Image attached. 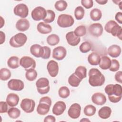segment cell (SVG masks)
Returning a JSON list of instances; mask_svg holds the SVG:
<instances>
[{
  "label": "cell",
  "instance_id": "52a82bcc",
  "mask_svg": "<svg viewBox=\"0 0 122 122\" xmlns=\"http://www.w3.org/2000/svg\"><path fill=\"white\" fill-rule=\"evenodd\" d=\"M36 86L38 92L41 94H45L47 93L50 89L48 79L44 77L40 78L37 81Z\"/></svg>",
  "mask_w": 122,
  "mask_h": 122
},
{
  "label": "cell",
  "instance_id": "c3c4849f",
  "mask_svg": "<svg viewBox=\"0 0 122 122\" xmlns=\"http://www.w3.org/2000/svg\"><path fill=\"white\" fill-rule=\"evenodd\" d=\"M115 19L120 24H122V13L121 12H118L115 16Z\"/></svg>",
  "mask_w": 122,
  "mask_h": 122
},
{
  "label": "cell",
  "instance_id": "7bdbcfd3",
  "mask_svg": "<svg viewBox=\"0 0 122 122\" xmlns=\"http://www.w3.org/2000/svg\"><path fill=\"white\" fill-rule=\"evenodd\" d=\"M120 68L119 62L116 59H112L111 60V65L109 68V70L111 71H116Z\"/></svg>",
  "mask_w": 122,
  "mask_h": 122
},
{
  "label": "cell",
  "instance_id": "60d3db41",
  "mask_svg": "<svg viewBox=\"0 0 122 122\" xmlns=\"http://www.w3.org/2000/svg\"><path fill=\"white\" fill-rule=\"evenodd\" d=\"M92 44L87 41H85L82 42L79 47L80 51L82 53H87L90 51L92 49Z\"/></svg>",
  "mask_w": 122,
  "mask_h": 122
},
{
  "label": "cell",
  "instance_id": "f546056e",
  "mask_svg": "<svg viewBox=\"0 0 122 122\" xmlns=\"http://www.w3.org/2000/svg\"><path fill=\"white\" fill-rule=\"evenodd\" d=\"M81 80H82L78 78L74 73L71 74L69 77L68 82L71 86L77 87L79 85L80 83L81 82Z\"/></svg>",
  "mask_w": 122,
  "mask_h": 122
},
{
  "label": "cell",
  "instance_id": "8d00e7d4",
  "mask_svg": "<svg viewBox=\"0 0 122 122\" xmlns=\"http://www.w3.org/2000/svg\"><path fill=\"white\" fill-rule=\"evenodd\" d=\"M58 94L60 97L65 99L68 97L70 94L69 89L66 86H62L58 91Z\"/></svg>",
  "mask_w": 122,
  "mask_h": 122
},
{
  "label": "cell",
  "instance_id": "3957f363",
  "mask_svg": "<svg viewBox=\"0 0 122 122\" xmlns=\"http://www.w3.org/2000/svg\"><path fill=\"white\" fill-rule=\"evenodd\" d=\"M105 30L108 33L115 37H117L120 40L122 38V28L118 24L113 20L108 21L104 26Z\"/></svg>",
  "mask_w": 122,
  "mask_h": 122
},
{
  "label": "cell",
  "instance_id": "e575fe53",
  "mask_svg": "<svg viewBox=\"0 0 122 122\" xmlns=\"http://www.w3.org/2000/svg\"><path fill=\"white\" fill-rule=\"evenodd\" d=\"M96 109L95 107L92 104L86 105L83 110L84 114L87 116H93L96 112Z\"/></svg>",
  "mask_w": 122,
  "mask_h": 122
},
{
  "label": "cell",
  "instance_id": "7402d4cb",
  "mask_svg": "<svg viewBox=\"0 0 122 122\" xmlns=\"http://www.w3.org/2000/svg\"><path fill=\"white\" fill-rule=\"evenodd\" d=\"M121 48L120 46L113 44L110 46L107 50V53L111 57L117 58L119 57L121 53Z\"/></svg>",
  "mask_w": 122,
  "mask_h": 122
},
{
  "label": "cell",
  "instance_id": "6da1fadb",
  "mask_svg": "<svg viewBox=\"0 0 122 122\" xmlns=\"http://www.w3.org/2000/svg\"><path fill=\"white\" fill-rule=\"evenodd\" d=\"M105 93L108 95L109 101L113 103H116L122 99V86L119 84H108L104 89Z\"/></svg>",
  "mask_w": 122,
  "mask_h": 122
},
{
  "label": "cell",
  "instance_id": "9a60e30c",
  "mask_svg": "<svg viewBox=\"0 0 122 122\" xmlns=\"http://www.w3.org/2000/svg\"><path fill=\"white\" fill-rule=\"evenodd\" d=\"M67 54L66 49L62 46L55 48L52 51V57L58 61L63 60Z\"/></svg>",
  "mask_w": 122,
  "mask_h": 122
},
{
  "label": "cell",
  "instance_id": "4316f807",
  "mask_svg": "<svg viewBox=\"0 0 122 122\" xmlns=\"http://www.w3.org/2000/svg\"><path fill=\"white\" fill-rule=\"evenodd\" d=\"M99 67L102 70H107L109 69L111 65V60L109 57L103 56L101 57L100 61L99 64Z\"/></svg>",
  "mask_w": 122,
  "mask_h": 122
},
{
  "label": "cell",
  "instance_id": "2e32d148",
  "mask_svg": "<svg viewBox=\"0 0 122 122\" xmlns=\"http://www.w3.org/2000/svg\"><path fill=\"white\" fill-rule=\"evenodd\" d=\"M47 69L51 77H55L59 72L58 63L55 61L51 60L47 63Z\"/></svg>",
  "mask_w": 122,
  "mask_h": 122
},
{
  "label": "cell",
  "instance_id": "277c9868",
  "mask_svg": "<svg viewBox=\"0 0 122 122\" xmlns=\"http://www.w3.org/2000/svg\"><path fill=\"white\" fill-rule=\"evenodd\" d=\"M51 105V100L49 97L45 96L41 98L37 108V113L41 115L47 114L50 111Z\"/></svg>",
  "mask_w": 122,
  "mask_h": 122
},
{
  "label": "cell",
  "instance_id": "4fadbf2b",
  "mask_svg": "<svg viewBox=\"0 0 122 122\" xmlns=\"http://www.w3.org/2000/svg\"><path fill=\"white\" fill-rule=\"evenodd\" d=\"M8 87L11 90L20 91L23 89L24 82L20 80L12 79L8 82Z\"/></svg>",
  "mask_w": 122,
  "mask_h": 122
},
{
  "label": "cell",
  "instance_id": "d590c367",
  "mask_svg": "<svg viewBox=\"0 0 122 122\" xmlns=\"http://www.w3.org/2000/svg\"><path fill=\"white\" fill-rule=\"evenodd\" d=\"M7 112L9 116L12 119H17L20 115V111L15 107H12L9 109Z\"/></svg>",
  "mask_w": 122,
  "mask_h": 122
},
{
  "label": "cell",
  "instance_id": "7c38bea8",
  "mask_svg": "<svg viewBox=\"0 0 122 122\" xmlns=\"http://www.w3.org/2000/svg\"><path fill=\"white\" fill-rule=\"evenodd\" d=\"M103 27L101 24L99 23H95L91 24L89 27V31L90 34L96 37L101 36L103 32Z\"/></svg>",
  "mask_w": 122,
  "mask_h": 122
},
{
  "label": "cell",
  "instance_id": "ab89813d",
  "mask_svg": "<svg viewBox=\"0 0 122 122\" xmlns=\"http://www.w3.org/2000/svg\"><path fill=\"white\" fill-rule=\"evenodd\" d=\"M55 18V12L51 10H47V16L43 20L46 23H51L54 21Z\"/></svg>",
  "mask_w": 122,
  "mask_h": 122
},
{
  "label": "cell",
  "instance_id": "30bf717a",
  "mask_svg": "<svg viewBox=\"0 0 122 122\" xmlns=\"http://www.w3.org/2000/svg\"><path fill=\"white\" fill-rule=\"evenodd\" d=\"M20 65L26 71L30 69H34L36 63L35 60L29 56H23L20 60Z\"/></svg>",
  "mask_w": 122,
  "mask_h": 122
},
{
  "label": "cell",
  "instance_id": "f1b7e54d",
  "mask_svg": "<svg viewBox=\"0 0 122 122\" xmlns=\"http://www.w3.org/2000/svg\"><path fill=\"white\" fill-rule=\"evenodd\" d=\"M74 73L78 78L82 80L87 76L86 68L83 66H79L75 70Z\"/></svg>",
  "mask_w": 122,
  "mask_h": 122
},
{
  "label": "cell",
  "instance_id": "1f68e13d",
  "mask_svg": "<svg viewBox=\"0 0 122 122\" xmlns=\"http://www.w3.org/2000/svg\"><path fill=\"white\" fill-rule=\"evenodd\" d=\"M46 41L49 45L51 46H55L59 43L60 41V38L57 34H52L47 37Z\"/></svg>",
  "mask_w": 122,
  "mask_h": 122
},
{
  "label": "cell",
  "instance_id": "cb8c5ba5",
  "mask_svg": "<svg viewBox=\"0 0 122 122\" xmlns=\"http://www.w3.org/2000/svg\"><path fill=\"white\" fill-rule=\"evenodd\" d=\"M37 29L40 33L43 34H48L52 31L51 26L43 22H40L38 24Z\"/></svg>",
  "mask_w": 122,
  "mask_h": 122
},
{
  "label": "cell",
  "instance_id": "7a4b0ae2",
  "mask_svg": "<svg viewBox=\"0 0 122 122\" xmlns=\"http://www.w3.org/2000/svg\"><path fill=\"white\" fill-rule=\"evenodd\" d=\"M89 83L92 86L97 87L102 85L105 81L104 76L97 68H92L89 73Z\"/></svg>",
  "mask_w": 122,
  "mask_h": 122
},
{
  "label": "cell",
  "instance_id": "44dd1931",
  "mask_svg": "<svg viewBox=\"0 0 122 122\" xmlns=\"http://www.w3.org/2000/svg\"><path fill=\"white\" fill-rule=\"evenodd\" d=\"M30 24L29 21L26 19H20L16 22V28L20 31H25L28 30L30 27Z\"/></svg>",
  "mask_w": 122,
  "mask_h": 122
},
{
  "label": "cell",
  "instance_id": "8992f818",
  "mask_svg": "<svg viewBox=\"0 0 122 122\" xmlns=\"http://www.w3.org/2000/svg\"><path fill=\"white\" fill-rule=\"evenodd\" d=\"M58 25L61 28H68L73 25L74 20L73 17L69 14H60L57 19Z\"/></svg>",
  "mask_w": 122,
  "mask_h": 122
},
{
  "label": "cell",
  "instance_id": "9c48e42d",
  "mask_svg": "<svg viewBox=\"0 0 122 122\" xmlns=\"http://www.w3.org/2000/svg\"><path fill=\"white\" fill-rule=\"evenodd\" d=\"M21 109L26 113L32 112L35 108V102L30 99L25 98L23 99L20 104Z\"/></svg>",
  "mask_w": 122,
  "mask_h": 122
},
{
  "label": "cell",
  "instance_id": "7dc6e473",
  "mask_svg": "<svg viewBox=\"0 0 122 122\" xmlns=\"http://www.w3.org/2000/svg\"><path fill=\"white\" fill-rule=\"evenodd\" d=\"M115 80L116 81L122 83V71H118L115 74Z\"/></svg>",
  "mask_w": 122,
  "mask_h": 122
},
{
  "label": "cell",
  "instance_id": "ee69618b",
  "mask_svg": "<svg viewBox=\"0 0 122 122\" xmlns=\"http://www.w3.org/2000/svg\"><path fill=\"white\" fill-rule=\"evenodd\" d=\"M81 5L86 9H90L93 5V2L92 0H82Z\"/></svg>",
  "mask_w": 122,
  "mask_h": 122
},
{
  "label": "cell",
  "instance_id": "836d02e7",
  "mask_svg": "<svg viewBox=\"0 0 122 122\" xmlns=\"http://www.w3.org/2000/svg\"><path fill=\"white\" fill-rule=\"evenodd\" d=\"M11 76L10 71L7 68H1L0 70V79L1 81H6L9 80Z\"/></svg>",
  "mask_w": 122,
  "mask_h": 122
},
{
  "label": "cell",
  "instance_id": "bcb514c9",
  "mask_svg": "<svg viewBox=\"0 0 122 122\" xmlns=\"http://www.w3.org/2000/svg\"><path fill=\"white\" fill-rule=\"evenodd\" d=\"M8 103L7 102L1 101L0 102V113H6L8 112Z\"/></svg>",
  "mask_w": 122,
  "mask_h": 122
},
{
  "label": "cell",
  "instance_id": "ffe728a7",
  "mask_svg": "<svg viewBox=\"0 0 122 122\" xmlns=\"http://www.w3.org/2000/svg\"><path fill=\"white\" fill-rule=\"evenodd\" d=\"M30 52L35 57L42 58L44 53V49L40 45L35 44L30 47Z\"/></svg>",
  "mask_w": 122,
  "mask_h": 122
},
{
  "label": "cell",
  "instance_id": "d6986e66",
  "mask_svg": "<svg viewBox=\"0 0 122 122\" xmlns=\"http://www.w3.org/2000/svg\"><path fill=\"white\" fill-rule=\"evenodd\" d=\"M92 100L94 104L98 105H102L106 102V97L102 93L96 92L92 95Z\"/></svg>",
  "mask_w": 122,
  "mask_h": 122
},
{
  "label": "cell",
  "instance_id": "f35d334b",
  "mask_svg": "<svg viewBox=\"0 0 122 122\" xmlns=\"http://www.w3.org/2000/svg\"><path fill=\"white\" fill-rule=\"evenodd\" d=\"M68 6L67 3L66 1L61 0L57 1L54 5L56 10L59 11H62L66 10Z\"/></svg>",
  "mask_w": 122,
  "mask_h": 122
},
{
  "label": "cell",
  "instance_id": "816d5d0a",
  "mask_svg": "<svg viewBox=\"0 0 122 122\" xmlns=\"http://www.w3.org/2000/svg\"><path fill=\"white\" fill-rule=\"evenodd\" d=\"M96 1L100 5H104L107 2V0H96Z\"/></svg>",
  "mask_w": 122,
  "mask_h": 122
},
{
  "label": "cell",
  "instance_id": "f6af8a7d",
  "mask_svg": "<svg viewBox=\"0 0 122 122\" xmlns=\"http://www.w3.org/2000/svg\"><path fill=\"white\" fill-rule=\"evenodd\" d=\"M43 47L44 49V53L42 58L43 59H48L50 57L51 50L47 46H43Z\"/></svg>",
  "mask_w": 122,
  "mask_h": 122
},
{
  "label": "cell",
  "instance_id": "5bb4252c",
  "mask_svg": "<svg viewBox=\"0 0 122 122\" xmlns=\"http://www.w3.org/2000/svg\"><path fill=\"white\" fill-rule=\"evenodd\" d=\"M81 111L80 105L77 103H74L70 107L68 111V114L72 119H77L80 116Z\"/></svg>",
  "mask_w": 122,
  "mask_h": 122
},
{
  "label": "cell",
  "instance_id": "db71d44e",
  "mask_svg": "<svg viewBox=\"0 0 122 122\" xmlns=\"http://www.w3.org/2000/svg\"><path fill=\"white\" fill-rule=\"evenodd\" d=\"M85 121V120H84V119H82V120H81V121ZM86 121H90L88 119H86Z\"/></svg>",
  "mask_w": 122,
  "mask_h": 122
},
{
  "label": "cell",
  "instance_id": "f907efd6",
  "mask_svg": "<svg viewBox=\"0 0 122 122\" xmlns=\"http://www.w3.org/2000/svg\"><path fill=\"white\" fill-rule=\"evenodd\" d=\"M0 44H2L5 42V34L2 31H0Z\"/></svg>",
  "mask_w": 122,
  "mask_h": 122
},
{
  "label": "cell",
  "instance_id": "83f0119b",
  "mask_svg": "<svg viewBox=\"0 0 122 122\" xmlns=\"http://www.w3.org/2000/svg\"><path fill=\"white\" fill-rule=\"evenodd\" d=\"M19 61V59L18 57L15 56H11L8 59L7 61V64L11 69H16L20 66Z\"/></svg>",
  "mask_w": 122,
  "mask_h": 122
},
{
  "label": "cell",
  "instance_id": "484cf974",
  "mask_svg": "<svg viewBox=\"0 0 122 122\" xmlns=\"http://www.w3.org/2000/svg\"><path fill=\"white\" fill-rule=\"evenodd\" d=\"M101 57L98 53L92 52L88 57V61L92 65H98L100 61Z\"/></svg>",
  "mask_w": 122,
  "mask_h": 122
},
{
  "label": "cell",
  "instance_id": "e0dca14e",
  "mask_svg": "<svg viewBox=\"0 0 122 122\" xmlns=\"http://www.w3.org/2000/svg\"><path fill=\"white\" fill-rule=\"evenodd\" d=\"M66 108V105L63 101H58L56 102L52 109V113L57 116L62 114Z\"/></svg>",
  "mask_w": 122,
  "mask_h": 122
},
{
  "label": "cell",
  "instance_id": "5b68a950",
  "mask_svg": "<svg viewBox=\"0 0 122 122\" xmlns=\"http://www.w3.org/2000/svg\"><path fill=\"white\" fill-rule=\"evenodd\" d=\"M27 40V36L25 34L20 32L12 36L10 39L9 43L11 46L14 48H19L23 46Z\"/></svg>",
  "mask_w": 122,
  "mask_h": 122
},
{
  "label": "cell",
  "instance_id": "ba28073f",
  "mask_svg": "<svg viewBox=\"0 0 122 122\" xmlns=\"http://www.w3.org/2000/svg\"><path fill=\"white\" fill-rule=\"evenodd\" d=\"M31 15L32 19L34 20H43L47 16V10L43 7L38 6L32 10Z\"/></svg>",
  "mask_w": 122,
  "mask_h": 122
},
{
  "label": "cell",
  "instance_id": "681fc988",
  "mask_svg": "<svg viewBox=\"0 0 122 122\" xmlns=\"http://www.w3.org/2000/svg\"><path fill=\"white\" fill-rule=\"evenodd\" d=\"M55 121H56L55 117L52 115H48L44 118V122H55Z\"/></svg>",
  "mask_w": 122,
  "mask_h": 122
},
{
  "label": "cell",
  "instance_id": "4dcf8cb0",
  "mask_svg": "<svg viewBox=\"0 0 122 122\" xmlns=\"http://www.w3.org/2000/svg\"><path fill=\"white\" fill-rule=\"evenodd\" d=\"M90 16L91 19L93 21L99 20L102 16V13L100 10L94 8L92 9L90 13Z\"/></svg>",
  "mask_w": 122,
  "mask_h": 122
},
{
  "label": "cell",
  "instance_id": "f5cc1de1",
  "mask_svg": "<svg viewBox=\"0 0 122 122\" xmlns=\"http://www.w3.org/2000/svg\"><path fill=\"white\" fill-rule=\"evenodd\" d=\"M121 3H122V1H120V3H119V4H118V5H119V7H120V9L121 10H122V7H121Z\"/></svg>",
  "mask_w": 122,
  "mask_h": 122
},
{
  "label": "cell",
  "instance_id": "ac0fdd59",
  "mask_svg": "<svg viewBox=\"0 0 122 122\" xmlns=\"http://www.w3.org/2000/svg\"><path fill=\"white\" fill-rule=\"evenodd\" d=\"M66 39L68 43L72 46L77 45L81 41V38L75 35L74 31L68 32L66 35Z\"/></svg>",
  "mask_w": 122,
  "mask_h": 122
},
{
  "label": "cell",
  "instance_id": "603a6c76",
  "mask_svg": "<svg viewBox=\"0 0 122 122\" xmlns=\"http://www.w3.org/2000/svg\"><path fill=\"white\" fill-rule=\"evenodd\" d=\"M19 97L15 93H9L6 98V102L10 107H14L18 105L19 102Z\"/></svg>",
  "mask_w": 122,
  "mask_h": 122
},
{
  "label": "cell",
  "instance_id": "d4e9b609",
  "mask_svg": "<svg viewBox=\"0 0 122 122\" xmlns=\"http://www.w3.org/2000/svg\"><path fill=\"white\" fill-rule=\"evenodd\" d=\"M112 113V109L108 106H103L98 111L99 116L103 119L109 118Z\"/></svg>",
  "mask_w": 122,
  "mask_h": 122
},
{
  "label": "cell",
  "instance_id": "b9f144b4",
  "mask_svg": "<svg viewBox=\"0 0 122 122\" xmlns=\"http://www.w3.org/2000/svg\"><path fill=\"white\" fill-rule=\"evenodd\" d=\"M74 34L78 37H82L86 33V28L84 25L78 26L74 30Z\"/></svg>",
  "mask_w": 122,
  "mask_h": 122
},
{
  "label": "cell",
  "instance_id": "8fae6325",
  "mask_svg": "<svg viewBox=\"0 0 122 122\" xmlns=\"http://www.w3.org/2000/svg\"><path fill=\"white\" fill-rule=\"evenodd\" d=\"M13 12L15 15L25 19L28 15L29 9L26 4L20 3L14 7Z\"/></svg>",
  "mask_w": 122,
  "mask_h": 122
},
{
  "label": "cell",
  "instance_id": "d6a6232c",
  "mask_svg": "<svg viewBox=\"0 0 122 122\" xmlns=\"http://www.w3.org/2000/svg\"><path fill=\"white\" fill-rule=\"evenodd\" d=\"M26 79L29 81H33L37 77V71L34 69H30L26 71L25 73Z\"/></svg>",
  "mask_w": 122,
  "mask_h": 122
},
{
  "label": "cell",
  "instance_id": "74e56055",
  "mask_svg": "<svg viewBox=\"0 0 122 122\" xmlns=\"http://www.w3.org/2000/svg\"><path fill=\"white\" fill-rule=\"evenodd\" d=\"M84 10L81 6H78L74 10V16L76 20H81L84 16Z\"/></svg>",
  "mask_w": 122,
  "mask_h": 122
}]
</instances>
